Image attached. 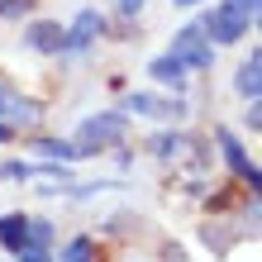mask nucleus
Returning a JSON list of instances; mask_svg holds the SVG:
<instances>
[{
  "label": "nucleus",
  "mask_w": 262,
  "mask_h": 262,
  "mask_svg": "<svg viewBox=\"0 0 262 262\" xmlns=\"http://www.w3.org/2000/svg\"><path fill=\"white\" fill-rule=\"evenodd\" d=\"M253 19H257V14H248V10H238V5L224 0V5H214L205 19H200V34L214 38V43H238V38H248Z\"/></svg>",
  "instance_id": "nucleus-1"
},
{
  "label": "nucleus",
  "mask_w": 262,
  "mask_h": 262,
  "mask_svg": "<svg viewBox=\"0 0 262 262\" xmlns=\"http://www.w3.org/2000/svg\"><path fill=\"white\" fill-rule=\"evenodd\" d=\"M124 129H129V119L119 115V110H110V115H91L81 129H76V152H100L105 143H119L124 138Z\"/></svg>",
  "instance_id": "nucleus-2"
},
{
  "label": "nucleus",
  "mask_w": 262,
  "mask_h": 262,
  "mask_svg": "<svg viewBox=\"0 0 262 262\" xmlns=\"http://www.w3.org/2000/svg\"><path fill=\"white\" fill-rule=\"evenodd\" d=\"M172 57H177L181 67H195V72H205V67L214 62V48H210V38L200 34V24L181 29V34L172 38Z\"/></svg>",
  "instance_id": "nucleus-3"
},
{
  "label": "nucleus",
  "mask_w": 262,
  "mask_h": 262,
  "mask_svg": "<svg viewBox=\"0 0 262 262\" xmlns=\"http://www.w3.org/2000/svg\"><path fill=\"white\" fill-rule=\"evenodd\" d=\"M100 34H105V14H100V10H81V14L72 19V29H62V48H67V53H81V48H91Z\"/></svg>",
  "instance_id": "nucleus-4"
},
{
  "label": "nucleus",
  "mask_w": 262,
  "mask_h": 262,
  "mask_svg": "<svg viewBox=\"0 0 262 262\" xmlns=\"http://www.w3.org/2000/svg\"><path fill=\"white\" fill-rule=\"evenodd\" d=\"M220 148H224V158H229V167H234V172L248 181V186H257V162L248 158V152H243V143L229 129H220Z\"/></svg>",
  "instance_id": "nucleus-5"
},
{
  "label": "nucleus",
  "mask_w": 262,
  "mask_h": 262,
  "mask_svg": "<svg viewBox=\"0 0 262 262\" xmlns=\"http://www.w3.org/2000/svg\"><path fill=\"white\" fill-rule=\"evenodd\" d=\"M186 72L191 67H181L172 53H162V57H152V67H148V76L158 86H172V91H186Z\"/></svg>",
  "instance_id": "nucleus-6"
},
{
  "label": "nucleus",
  "mask_w": 262,
  "mask_h": 262,
  "mask_svg": "<svg viewBox=\"0 0 262 262\" xmlns=\"http://www.w3.org/2000/svg\"><path fill=\"white\" fill-rule=\"evenodd\" d=\"M158 115V119H177V115H186V110H181V100H152V96H129L124 100V110H119V115Z\"/></svg>",
  "instance_id": "nucleus-7"
},
{
  "label": "nucleus",
  "mask_w": 262,
  "mask_h": 262,
  "mask_svg": "<svg viewBox=\"0 0 262 262\" xmlns=\"http://www.w3.org/2000/svg\"><path fill=\"white\" fill-rule=\"evenodd\" d=\"M29 48L34 53H62V29H57L53 19H38V24H29Z\"/></svg>",
  "instance_id": "nucleus-8"
},
{
  "label": "nucleus",
  "mask_w": 262,
  "mask_h": 262,
  "mask_svg": "<svg viewBox=\"0 0 262 262\" xmlns=\"http://www.w3.org/2000/svg\"><path fill=\"white\" fill-rule=\"evenodd\" d=\"M0 243L10 253H24L29 248V214H0Z\"/></svg>",
  "instance_id": "nucleus-9"
},
{
  "label": "nucleus",
  "mask_w": 262,
  "mask_h": 262,
  "mask_svg": "<svg viewBox=\"0 0 262 262\" xmlns=\"http://www.w3.org/2000/svg\"><path fill=\"white\" fill-rule=\"evenodd\" d=\"M257 76H262V53L253 48V53H248V62L238 67V81H234V86H238V96H248L253 105H257V91H262V81H257Z\"/></svg>",
  "instance_id": "nucleus-10"
},
{
  "label": "nucleus",
  "mask_w": 262,
  "mask_h": 262,
  "mask_svg": "<svg viewBox=\"0 0 262 262\" xmlns=\"http://www.w3.org/2000/svg\"><path fill=\"white\" fill-rule=\"evenodd\" d=\"M62 262H100V248H96V238H72L67 248H62Z\"/></svg>",
  "instance_id": "nucleus-11"
},
{
  "label": "nucleus",
  "mask_w": 262,
  "mask_h": 262,
  "mask_svg": "<svg viewBox=\"0 0 262 262\" xmlns=\"http://www.w3.org/2000/svg\"><path fill=\"white\" fill-rule=\"evenodd\" d=\"M34 148L43 152V158H57V162H76V158H81V152H76V143H62V138H38Z\"/></svg>",
  "instance_id": "nucleus-12"
},
{
  "label": "nucleus",
  "mask_w": 262,
  "mask_h": 262,
  "mask_svg": "<svg viewBox=\"0 0 262 262\" xmlns=\"http://www.w3.org/2000/svg\"><path fill=\"white\" fill-rule=\"evenodd\" d=\"M186 148H191V143H186L181 134H158V138H152V152H158V158H181Z\"/></svg>",
  "instance_id": "nucleus-13"
},
{
  "label": "nucleus",
  "mask_w": 262,
  "mask_h": 262,
  "mask_svg": "<svg viewBox=\"0 0 262 262\" xmlns=\"http://www.w3.org/2000/svg\"><path fill=\"white\" fill-rule=\"evenodd\" d=\"M34 10V0H0V19H19Z\"/></svg>",
  "instance_id": "nucleus-14"
},
{
  "label": "nucleus",
  "mask_w": 262,
  "mask_h": 262,
  "mask_svg": "<svg viewBox=\"0 0 262 262\" xmlns=\"http://www.w3.org/2000/svg\"><path fill=\"white\" fill-rule=\"evenodd\" d=\"M0 177H10V181H24V177H29V167H24V162H5V167H0Z\"/></svg>",
  "instance_id": "nucleus-15"
},
{
  "label": "nucleus",
  "mask_w": 262,
  "mask_h": 262,
  "mask_svg": "<svg viewBox=\"0 0 262 262\" xmlns=\"http://www.w3.org/2000/svg\"><path fill=\"white\" fill-rule=\"evenodd\" d=\"M14 257H19V262H53L48 248H24V253H14Z\"/></svg>",
  "instance_id": "nucleus-16"
},
{
  "label": "nucleus",
  "mask_w": 262,
  "mask_h": 262,
  "mask_svg": "<svg viewBox=\"0 0 262 262\" xmlns=\"http://www.w3.org/2000/svg\"><path fill=\"white\" fill-rule=\"evenodd\" d=\"M115 5H119V14H138V10L148 5V0H115Z\"/></svg>",
  "instance_id": "nucleus-17"
},
{
  "label": "nucleus",
  "mask_w": 262,
  "mask_h": 262,
  "mask_svg": "<svg viewBox=\"0 0 262 262\" xmlns=\"http://www.w3.org/2000/svg\"><path fill=\"white\" fill-rule=\"evenodd\" d=\"M229 5H238V10H248V14H257V0H229Z\"/></svg>",
  "instance_id": "nucleus-18"
},
{
  "label": "nucleus",
  "mask_w": 262,
  "mask_h": 262,
  "mask_svg": "<svg viewBox=\"0 0 262 262\" xmlns=\"http://www.w3.org/2000/svg\"><path fill=\"white\" fill-rule=\"evenodd\" d=\"M14 138V124H0V143H10Z\"/></svg>",
  "instance_id": "nucleus-19"
},
{
  "label": "nucleus",
  "mask_w": 262,
  "mask_h": 262,
  "mask_svg": "<svg viewBox=\"0 0 262 262\" xmlns=\"http://www.w3.org/2000/svg\"><path fill=\"white\" fill-rule=\"evenodd\" d=\"M172 5H200V0H172Z\"/></svg>",
  "instance_id": "nucleus-20"
},
{
  "label": "nucleus",
  "mask_w": 262,
  "mask_h": 262,
  "mask_svg": "<svg viewBox=\"0 0 262 262\" xmlns=\"http://www.w3.org/2000/svg\"><path fill=\"white\" fill-rule=\"evenodd\" d=\"M0 96H5V91H0Z\"/></svg>",
  "instance_id": "nucleus-21"
}]
</instances>
